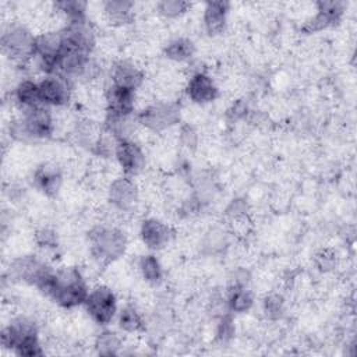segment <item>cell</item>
I'll use <instances>...</instances> for the list:
<instances>
[{
  "instance_id": "cell-24",
  "label": "cell",
  "mask_w": 357,
  "mask_h": 357,
  "mask_svg": "<svg viewBox=\"0 0 357 357\" xmlns=\"http://www.w3.org/2000/svg\"><path fill=\"white\" fill-rule=\"evenodd\" d=\"M163 54L167 60L174 63H187L195 54V45L190 38L177 36L170 39L165 47Z\"/></svg>"
},
{
  "instance_id": "cell-19",
  "label": "cell",
  "mask_w": 357,
  "mask_h": 357,
  "mask_svg": "<svg viewBox=\"0 0 357 357\" xmlns=\"http://www.w3.org/2000/svg\"><path fill=\"white\" fill-rule=\"evenodd\" d=\"M254 301L255 300L252 291L250 290L247 283L241 280H236L233 284H230L225 298L226 310L230 314L248 312L254 307Z\"/></svg>"
},
{
  "instance_id": "cell-6",
  "label": "cell",
  "mask_w": 357,
  "mask_h": 357,
  "mask_svg": "<svg viewBox=\"0 0 357 357\" xmlns=\"http://www.w3.org/2000/svg\"><path fill=\"white\" fill-rule=\"evenodd\" d=\"M36 35L18 22H13L3 29L0 45L3 54L15 64H26L32 61L35 54Z\"/></svg>"
},
{
  "instance_id": "cell-31",
  "label": "cell",
  "mask_w": 357,
  "mask_h": 357,
  "mask_svg": "<svg viewBox=\"0 0 357 357\" xmlns=\"http://www.w3.org/2000/svg\"><path fill=\"white\" fill-rule=\"evenodd\" d=\"M315 264L319 271L328 272L335 268L336 265V254L331 250H322L315 257Z\"/></svg>"
},
{
  "instance_id": "cell-16",
  "label": "cell",
  "mask_w": 357,
  "mask_h": 357,
  "mask_svg": "<svg viewBox=\"0 0 357 357\" xmlns=\"http://www.w3.org/2000/svg\"><path fill=\"white\" fill-rule=\"evenodd\" d=\"M33 187L47 198H54L63 185V170L59 165L46 162L39 165L32 173Z\"/></svg>"
},
{
  "instance_id": "cell-17",
  "label": "cell",
  "mask_w": 357,
  "mask_h": 357,
  "mask_svg": "<svg viewBox=\"0 0 357 357\" xmlns=\"http://www.w3.org/2000/svg\"><path fill=\"white\" fill-rule=\"evenodd\" d=\"M110 84L124 86L132 91H138L145 81V74L141 67L127 59L116 60L109 73Z\"/></svg>"
},
{
  "instance_id": "cell-11",
  "label": "cell",
  "mask_w": 357,
  "mask_h": 357,
  "mask_svg": "<svg viewBox=\"0 0 357 357\" xmlns=\"http://www.w3.org/2000/svg\"><path fill=\"white\" fill-rule=\"evenodd\" d=\"M138 236L142 241V244L152 252L162 251L167 248L173 238H174V230L173 227L153 216L145 218L139 223Z\"/></svg>"
},
{
  "instance_id": "cell-1",
  "label": "cell",
  "mask_w": 357,
  "mask_h": 357,
  "mask_svg": "<svg viewBox=\"0 0 357 357\" xmlns=\"http://www.w3.org/2000/svg\"><path fill=\"white\" fill-rule=\"evenodd\" d=\"M88 293L89 287L82 272L77 266H63L54 271L46 297L60 308L74 310L84 305Z\"/></svg>"
},
{
  "instance_id": "cell-15",
  "label": "cell",
  "mask_w": 357,
  "mask_h": 357,
  "mask_svg": "<svg viewBox=\"0 0 357 357\" xmlns=\"http://www.w3.org/2000/svg\"><path fill=\"white\" fill-rule=\"evenodd\" d=\"M137 91L109 84L105 91L106 114L131 116L135 112Z\"/></svg>"
},
{
  "instance_id": "cell-27",
  "label": "cell",
  "mask_w": 357,
  "mask_h": 357,
  "mask_svg": "<svg viewBox=\"0 0 357 357\" xmlns=\"http://www.w3.org/2000/svg\"><path fill=\"white\" fill-rule=\"evenodd\" d=\"M262 312L269 321H279L286 312V300L279 293L266 294L262 300Z\"/></svg>"
},
{
  "instance_id": "cell-29",
  "label": "cell",
  "mask_w": 357,
  "mask_h": 357,
  "mask_svg": "<svg viewBox=\"0 0 357 357\" xmlns=\"http://www.w3.org/2000/svg\"><path fill=\"white\" fill-rule=\"evenodd\" d=\"M233 314L229 311H225L216 325V340L220 343H229L234 337V322H233Z\"/></svg>"
},
{
  "instance_id": "cell-4",
  "label": "cell",
  "mask_w": 357,
  "mask_h": 357,
  "mask_svg": "<svg viewBox=\"0 0 357 357\" xmlns=\"http://www.w3.org/2000/svg\"><path fill=\"white\" fill-rule=\"evenodd\" d=\"M56 123L49 107L38 105L25 110L8 126L10 137L18 142L47 139L54 134Z\"/></svg>"
},
{
  "instance_id": "cell-7",
  "label": "cell",
  "mask_w": 357,
  "mask_h": 357,
  "mask_svg": "<svg viewBox=\"0 0 357 357\" xmlns=\"http://www.w3.org/2000/svg\"><path fill=\"white\" fill-rule=\"evenodd\" d=\"M181 119L180 106L172 100H155L142 107L137 114V121L151 132H163L177 126Z\"/></svg>"
},
{
  "instance_id": "cell-12",
  "label": "cell",
  "mask_w": 357,
  "mask_h": 357,
  "mask_svg": "<svg viewBox=\"0 0 357 357\" xmlns=\"http://www.w3.org/2000/svg\"><path fill=\"white\" fill-rule=\"evenodd\" d=\"M113 158L119 165L121 173L132 178L139 176L146 165L144 149L132 138L117 141Z\"/></svg>"
},
{
  "instance_id": "cell-13",
  "label": "cell",
  "mask_w": 357,
  "mask_h": 357,
  "mask_svg": "<svg viewBox=\"0 0 357 357\" xmlns=\"http://www.w3.org/2000/svg\"><path fill=\"white\" fill-rule=\"evenodd\" d=\"M184 92L187 99L199 106L209 105L219 98V88L215 79L202 70L194 71L185 82Z\"/></svg>"
},
{
  "instance_id": "cell-21",
  "label": "cell",
  "mask_w": 357,
  "mask_h": 357,
  "mask_svg": "<svg viewBox=\"0 0 357 357\" xmlns=\"http://www.w3.org/2000/svg\"><path fill=\"white\" fill-rule=\"evenodd\" d=\"M13 102L20 109V112L42 105L39 98L38 81H33L31 78L21 79L13 89Z\"/></svg>"
},
{
  "instance_id": "cell-10",
  "label": "cell",
  "mask_w": 357,
  "mask_h": 357,
  "mask_svg": "<svg viewBox=\"0 0 357 357\" xmlns=\"http://www.w3.org/2000/svg\"><path fill=\"white\" fill-rule=\"evenodd\" d=\"M40 103L46 107H64L71 100V81L63 75H42L38 81Z\"/></svg>"
},
{
  "instance_id": "cell-8",
  "label": "cell",
  "mask_w": 357,
  "mask_h": 357,
  "mask_svg": "<svg viewBox=\"0 0 357 357\" xmlns=\"http://www.w3.org/2000/svg\"><path fill=\"white\" fill-rule=\"evenodd\" d=\"M82 307L91 321L105 328L116 321V315L119 312V300L112 287L106 284H96L89 289Z\"/></svg>"
},
{
  "instance_id": "cell-20",
  "label": "cell",
  "mask_w": 357,
  "mask_h": 357,
  "mask_svg": "<svg viewBox=\"0 0 357 357\" xmlns=\"http://www.w3.org/2000/svg\"><path fill=\"white\" fill-rule=\"evenodd\" d=\"M105 20L113 26H124L134 20V3L127 0H107L102 3Z\"/></svg>"
},
{
  "instance_id": "cell-14",
  "label": "cell",
  "mask_w": 357,
  "mask_h": 357,
  "mask_svg": "<svg viewBox=\"0 0 357 357\" xmlns=\"http://www.w3.org/2000/svg\"><path fill=\"white\" fill-rule=\"evenodd\" d=\"M317 13L304 24L303 32L315 33L340 22L344 13V3L342 1H318Z\"/></svg>"
},
{
  "instance_id": "cell-18",
  "label": "cell",
  "mask_w": 357,
  "mask_h": 357,
  "mask_svg": "<svg viewBox=\"0 0 357 357\" xmlns=\"http://www.w3.org/2000/svg\"><path fill=\"white\" fill-rule=\"evenodd\" d=\"M230 4L223 0H211L204 4L202 25L209 36H218L223 33L227 25Z\"/></svg>"
},
{
  "instance_id": "cell-2",
  "label": "cell",
  "mask_w": 357,
  "mask_h": 357,
  "mask_svg": "<svg viewBox=\"0 0 357 357\" xmlns=\"http://www.w3.org/2000/svg\"><path fill=\"white\" fill-rule=\"evenodd\" d=\"M0 342L4 349L11 350L17 356L38 357L45 353L40 344L38 324L25 315H17L3 326Z\"/></svg>"
},
{
  "instance_id": "cell-5",
  "label": "cell",
  "mask_w": 357,
  "mask_h": 357,
  "mask_svg": "<svg viewBox=\"0 0 357 357\" xmlns=\"http://www.w3.org/2000/svg\"><path fill=\"white\" fill-rule=\"evenodd\" d=\"M54 271L56 269L36 255H21L10 262L8 275L13 280L33 286L46 296L53 280Z\"/></svg>"
},
{
  "instance_id": "cell-22",
  "label": "cell",
  "mask_w": 357,
  "mask_h": 357,
  "mask_svg": "<svg viewBox=\"0 0 357 357\" xmlns=\"http://www.w3.org/2000/svg\"><path fill=\"white\" fill-rule=\"evenodd\" d=\"M138 272L145 283L149 286H159L163 282L165 271L158 255L152 251L142 254L137 262Z\"/></svg>"
},
{
  "instance_id": "cell-23",
  "label": "cell",
  "mask_w": 357,
  "mask_h": 357,
  "mask_svg": "<svg viewBox=\"0 0 357 357\" xmlns=\"http://www.w3.org/2000/svg\"><path fill=\"white\" fill-rule=\"evenodd\" d=\"M116 322H117V328L123 333L134 335L145 331L144 315L132 304H126L119 308V312L116 315Z\"/></svg>"
},
{
  "instance_id": "cell-26",
  "label": "cell",
  "mask_w": 357,
  "mask_h": 357,
  "mask_svg": "<svg viewBox=\"0 0 357 357\" xmlns=\"http://www.w3.org/2000/svg\"><path fill=\"white\" fill-rule=\"evenodd\" d=\"M52 6L56 10V13L61 14L66 18V22L88 18L86 17V11H88V3L86 1H82V0H61V1H54Z\"/></svg>"
},
{
  "instance_id": "cell-9",
  "label": "cell",
  "mask_w": 357,
  "mask_h": 357,
  "mask_svg": "<svg viewBox=\"0 0 357 357\" xmlns=\"http://www.w3.org/2000/svg\"><path fill=\"white\" fill-rule=\"evenodd\" d=\"M107 201L121 213L134 212L139 204V190L132 177L119 176L107 187Z\"/></svg>"
},
{
  "instance_id": "cell-28",
  "label": "cell",
  "mask_w": 357,
  "mask_h": 357,
  "mask_svg": "<svg viewBox=\"0 0 357 357\" xmlns=\"http://www.w3.org/2000/svg\"><path fill=\"white\" fill-rule=\"evenodd\" d=\"M190 7H191L190 3L181 1V0H162L155 6L156 13L163 18H169V20L181 17L188 11Z\"/></svg>"
},
{
  "instance_id": "cell-25",
  "label": "cell",
  "mask_w": 357,
  "mask_h": 357,
  "mask_svg": "<svg viewBox=\"0 0 357 357\" xmlns=\"http://www.w3.org/2000/svg\"><path fill=\"white\" fill-rule=\"evenodd\" d=\"M93 347L100 356H117L123 347V339L119 332L105 326V329L96 335Z\"/></svg>"
},
{
  "instance_id": "cell-30",
  "label": "cell",
  "mask_w": 357,
  "mask_h": 357,
  "mask_svg": "<svg viewBox=\"0 0 357 357\" xmlns=\"http://www.w3.org/2000/svg\"><path fill=\"white\" fill-rule=\"evenodd\" d=\"M35 241L42 250H54L59 245L57 233L50 227H42L35 233Z\"/></svg>"
},
{
  "instance_id": "cell-3",
  "label": "cell",
  "mask_w": 357,
  "mask_h": 357,
  "mask_svg": "<svg viewBox=\"0 0 357 357\" xmlns=\"http://www.w3.org/2000/svg\"><path fill=\"white\" fill-rule=\"evenodd\" d=\"M89 255L98 265H109L119 261L127 251L126 233L113 225L100 223L93 226L86 236Z\"/></svg>"
}]
</instances>
